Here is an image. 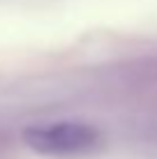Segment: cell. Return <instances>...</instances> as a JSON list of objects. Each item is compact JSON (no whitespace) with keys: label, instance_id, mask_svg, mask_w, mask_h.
Returning <instances> with one entry per match:
<instances>
[{"label":"cell","instance_id":"cell-1","mask_svg":"<svg viewBox=\"0 0 157 159\" xmlns=\"http://www.w3.org/2000/svg\"><path fill=\"white\" fill-rule=\"evenodd\" d=\"M23 143L44 157H79L99 148L102 134L95 125L83 120H56L28 127L23 131Z\"/></svg>","mask_w":157,"mask_h":159}]
</instances>
